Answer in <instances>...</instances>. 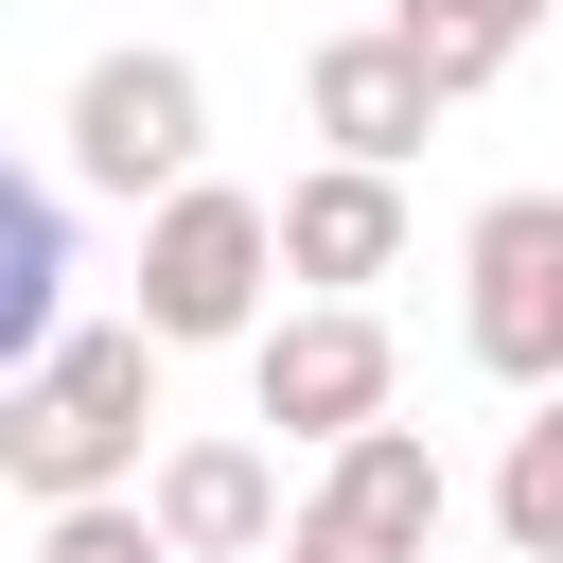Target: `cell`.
<instances>
[{
    "instance_id": "6da1fadb",
    "label": "cell",
    "mask_w": 563,
    "mask_h": 563,
    "mask_svg": "<svg viewBox=\"0 0 563 563\" xmlns=\"http://www.w3.org/2000/svg\"><path fill=\"white\" fill-rule=\"evenodd\" d=\"M141 440H158V334H141V317H70V334L0 387V493H35V510L123 493Z\"/></svg>"
},
{
    "instance_id": "7a4b0ae2",
    "label": "cell",
    "mask_w": 563,
    "mask_h": 563,
    "mask_svg": "<svg viewBox=\"0 0 563 563\" xmlns=\"http://www.w3.org/2000/svg\"><path fill=\"white\" fill-rule=\"evenodd\" d=\"M264 282H282V194L176 176V194L141 211V334H158V352H246V334H264Z\"/></svg>"
},
{
    "instance_id": "3957f363",
    "label": "cell",
    "mask_w": 563,
    "mask_h": 563,
    "mask_svg": "<svg viewBox=\"0 0 563 563\" xmlns=\"http://www.w3.org/2000/svg\"><path fill=\"white\" fill-rule=\"evenodd\" d=\"M70 176L158 211L176 176H211V70L194 53H88L70 70Z\"/></svg>"
},
{
    "instance_id": "277c9868",
    "label": "cell",
    "mask_w": 563,
    "mask_h": 563,
    "mask_svg": "<svg viewBox=\"0 0 563 563\" xmlns=\"http://www.w3.org/2000/svg\"><path fill=\"white\" fill-rule=\"evenodd\" d=\"M457 334L493 387H528V405L563 387V194H493L457 229Z\"/></svg>"
},
{
    "instance_id": "5b68a950",
    "label": "cell",
    "mask_w": 563,
    "mask_h": 563,
    "mask_svg": "<svg viewBox=\"0 0 563 563\" xmlns=\"http://www.w3.org/2000/svg\"><path fill=\"white\" fill-rule=\"evenodd\" d=\"M246 405L282 422V440H369V422H405V369H387V317L369 299H299V317H264L246 334Z\"/></svg>"
},
{
    "instance_id": "8992f818",
    "label": "cell",
    "mask_w": 563,
    "mask_h": 563,
    "mask_svg": "<svg viewBox=\"0 0 563 563\" xmlns=\"http://www.w3.org/2000/svg\"><path fill=\"white\" fill-rule=\"evenodd\" d=\"M440 510H457L440 440H422V422H369V440H334V457H317V493H299L282 563H422V545H440Z\"/></svg>"
},
{
    "instance_id": "52a82bcc",
    "label": "cell",
    "mask_w": 563,
    "mask_h": 563,
    "mask_svg": "<svg viewBox=\"0 0 563 563\" xmlns=\"http://www.w3.org/2000/svg\"><path fill=\"white\" fill-rule=\"evenodd\" d=\"M299 106H317V141H334V158H387V176H405V158H422V123H440L457 88L422 70V35H405V18H352V35H317V53H299Z\"/></svg>"
},
{
    "instance_id": "ba28073f",
    "label": "cell",
    "mask_w": 563,
    "mask_h": 563,
    "mask_svg": "<svg viewBox=\"0 0 563 563\" xmlns=\"http://www.w3.org/2000/svg\"><path fill=\"white\" fill-rule=\"evenodd\" d=\"M141 510H158V545H176V563H246V545H282V528H299V493H282V457H264V440H158Z\"/></svg>"
},
{
    "instance_id": "9c48e42d",
    "label": "cell",
    "mask_w": 563,
    "mask_h": 563,
    "mask_svg": "<svg viewBox=\"0 0 563 563\" xmlns=\"http://www.w3.org/2000/svg\"><path fill=\"white\" fill-rule=\"evenodd\" d=\"M387 264H405V176H387V158H317V176L282 194V282L369 299Z\"/></svg>"
},
{
    "instance_id": "30bf717a",
    "label": "cell",
    "mask_w": 563,
    "mask_h": 563,
    "mask_svg": "<svg viewBox=\"0 0 563 563\" xmlns=\"http://www.w3.org/2000/svg\"><path fill=\"white\" fill-rule=\"evenodd\" d=\"M53 334H70V211H53V176L0 158V387H18Z\"/></svg>"
},
{
    "instance_id": "8fae6325",
    "label": "cell",
    "mask_w": 563,
    "mask_h": 563,
    "mask_svg": "<svg viewBox=\"0 0 563 563\" xmlns=\"http://www.w3.org/2000/svg\"><path fill=\"white\" fill-rule=\"evenodd\" d=\"M387 18L422 35V70H440L457 106H475V88H493V70H510V53L545 35V0H387Z\"/></svg>"
},
{
    "instance_id": "7c38bea8",
    "label": "cell",
    "mask_w": 563,
    "mask_h": 563,
    "mask_svg": "<svg viewBox=\"0 0 563 563\" xmlns=\"http://www.w3.org/2000/svg\"><path fill=\"white\" fill-rule=\"evenodd\" d=\"M493 528H510V563H563V387L510 422V457H493Z\"/></svg>"
},
{
    "instance_id": "4fadbf2b",
    "label": "cell",
    "mask_w": 563,
    "mask_h": 563,
    "mask_svg": "<svg viewBox=\"0 0 563 563\" xmlns=\"http://www.w3.org/2000/svg\"><path fill=\"white\" fill-rule=\"evenodd\" d=\"M35 563H176V545H158V510L88 493V510H53V528H35Z\"/></svg>"
}]
</instances>
